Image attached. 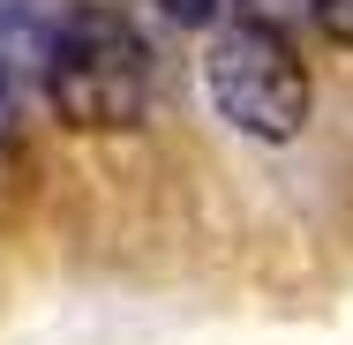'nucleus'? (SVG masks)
<instances>
[{
    "instance_id": "1",
    "label": "nucleus",
    "mask_w": 353,
    "mask_h": 345,
    "mask_svg": "<svg viewBox=\"0 0 353 345\" xmlns=\"http://www.w3.org/2000/svg\"><path fill=\"white\" fill-rule=\"evenodd\" d=\"M150 90H158V61H150L143 30L113 8H75L68 38L46 68L53 113L83 136H121L150 113Z\"/></svg>"
},
{
    "instance_id": "2",
    "label": "nucleus",
    "mask_w": 353,
    "mask_h": 345,
    "mask_svg": "<svg viewBox=\"0 0 353 345\" xmlns=\"http://www.w3.org/2000/svg\"><path fill=\"white\" fill-rule=\"evenodd\" d=\"M203 83H211V105L256 143H293L308 128V68L293 53V38L279 30H256V23H225L211 38V61H203Z\"/></svg>"
},
{
    "instance_id": "3",
    "label": "nucleus",
    "mask_w": 353,
    "mask_h": 345,
    "mask_svg": "<svg viewBox=\"0 0 353 345\" xmlns=\"http://www.w3.org/2000/svg\"><path fill=\"white\" fill-rule=\"evenodd\" d=\"M75 8L83 0H0V83L8 75H38L53 68V53H61V38H68Z\"/></svg>"
},
{
    "instance_id": "4",
    "label": "nucleus",
    "mask_w": 353,
    "mask_h": 345,
    "mask_svg": "<svg viewBox=\"0 0 353 345\" xmlns=\"http://www.w3.org/2000/svg\"><path fill=\"white\" fill-rule=\"evenodd\" d=\"M233 8H241V23H256V30H293V23H301V15H316V0H233Z\"/></svg>"
},
{
    "instance_id": "5",
    "label": "nucleus",
    "mask_w": 353,
    "mask_h": 345,
    "mask_svg": "<svg viewBox=\"0 0 353 345\" xmlns=\"http://www.w3.org/2000/svg\"><path fill=\"white\" fill-rule=\"evenodd\" d=\"M143 8H158V15L181 23V30H203V23L218 15V0H143Z\"/></svg>"
},
{
    "instance_id": "6",
    "label": "nucleus",
    "mask_w": 353,
    "mask_h": 345,
    "mask_svg": "<svg viewBox=\"0 0 353 345\" xmlns=\"http://www.w3.org/2000/svg\"><path fill=\"white\" fill-rule=\"evenodd\" d=\"M316 23H323L339 45H353V0H316Z\"/></svg>"
},
{
    "instance_id": "7",
    "label": "nucleus",
    "mask_w": 353,
    "mask_h": 345,
    "mask_svg": "<svg viewBox=\"0 0 353 345\" xmlns=\"http://www.w3.org/2000/svg\"><path fill=\"white\" fill-rule=\"evenodd\" d=\"M8 128H15V105H8V83H0V143H8Z\"/></svg>"
}]
</instances>
